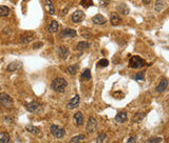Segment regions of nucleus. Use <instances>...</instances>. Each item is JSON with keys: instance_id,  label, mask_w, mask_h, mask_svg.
<instances>
[{"instance_id": "obj_26", "label": "nucleus", "mask_w": 169, "mask_h": 143, "mask_svg": "<svg viewBox=\"0 0 169 143\" xmlns=\"http://www.w3.org/2000/svg\"><path fill=\"white\" fill-rule=\"evenodd\" d=\"M117 10H118V12L122 13V14H125V15L129 14V9L127 7L126 4H119L117 6Z\"/></svg>"}, {"instance_id": "obj_34", "label": "nucleus", "mask_w": 169, "mask_h": 143, "mask_svg": "<svg viewBox=\"0 0 169 143\" xmlns=\"http://www.w3.org/2000/svg\"><path fill=\"white\" fill-rule=\"evenodd\" d=\"M108 64H109V61L107 60V59H101L98 62V66H101V68H106V66H108Z\"/></svg>"}, {"instance_id": "obj_21", "label": "nucleus", "mask_w": 169, "mask_h": 143, "mask_svg": "<svg viewBox=\"0 0 169 143\" xmlns=\"http://www.w3.org/2000/svg\"><path fill=\"white\" fill-rule=\"evenodd\" d=\"M11 13V10L7 6L4 5H0V17H7Z\"/></svg>"}, {"instance_id": "obj_18", "label": "nucleus", "mask_w": 169, "mask_h": 143, "mask_svg": "<svg viewBox=\"0 0 169 143\" xmlns=\"http://www.w3.org/2000/svg\"><path fill=\"white\" fill-rule=\"evenodd\" d=\"M127 119H128V116H127V113L126 112L118 113V114L115 116V121L119 122V123H124V122H126L127 121Z\"/></svg>"}, {"instance_id": "obj_8", "label": "nucleus", "mask_w": 169, "mask_h": 143, "mask_svg": "<svg viewBox=\"0 0 169 143\" xmlns=\"http://www.w3.org/2000/svg\"><path fill=\"white\" fill-rule=\"evenodd\" d=\"M61 38H73L77 35L76 31L75 29H65L59 33Z\"/></svg>"}, {"instance_id": "obj_12", "label": "nucleus", "mask_w": 169, "mask_h": 143, "mask_svg": "<svg viewBox=\"0 0 169 143\" xmlns=\"http://www.w3.org/2000/svg\"><path fill=\"white\" fill-rule=\"evenodd\" d=\"M24 106H25L27 111H29V112H31V113H34L39 109L40 104H39L37 101H32V102H29V103H25Z\"/></svg>"}, {"instance_id": "obj_9", "label": "nucleus", "mask_w": 169, "mask_h": 143, "mask_svg": "<svg viewBox=\"0 0 169 143\" xmlns=\"http://www.w3.org/2000/svg\"><path fill=\"white\" fill-rule=\"evenodd\" d=\"M84 13H82V11H76L71 16V19H72V21L74 23H79V22H82L84 20Z\"/></svg>"}, {"instance_id": "obj_17", "label": "nucleus", "mask_w": 169, "mask_h": 143, "mask_svg": "<svg viewBox=\"0 0 169 143\" xmlns=\"http://www.w3.org/2000/svg\"><path fill=\"white\" fill-rule=\"evenodd\" d=\"M110 21H111V24L115 27V25H118L119 23H121L122 19H121V17H119V15H118L117 13H111Z\"/></svg>"}, {"instance_id": "obj_36", "label": "nucleus", "mask_w": 169, "mask_h": 143, "mask_svg": "<svg viewBox=\"0 0 169 143\" xmlns=\"http://www.w3.org/2000/svg\"><path fill=\"white\" fill-rule=\"evenodd\" d=\"M142 118H144V115H142L141 113H138V115H136V117H133V122H138V121H141V119Z\"/></svg>"}, {"instance_id": "obj_19", "label": "nucleus", "mask_w": 169, "mask_h": 143, "mask_svg": "<svg viewBox=\"0 0 169 143\" xmlns=\"http://www.w3.org/2000/svg\"><path fill=\"white\" fill-rule=\"evenodd\" d=\"M74 120L76 122L78 126H82L84 122V115H82V112H77L76 114L74 115Z\"/></svg>"}, {"instance_id": "obj_30", "label": "nucleus", "mask_w": 169, "mask_h": 143, "mask_svg": "<svg viewBox=\"0 0 169 143\" xmlns=\"http://www.w3.org/2000/svg\"><path fill=\"white\" fill-rule=\"evenodd\" d=\"M107 135L105 133H101V134H99L98 135V137H97V140H96V142L97 143H104L105 141L107 140Z\"/></svg>"}, {"instance_id": "obj_14", "label": "nucleus", "mask_w": 169, "mask_h": 143, "mask_svg": "<svg viewBox=\"0 0 169 143\" xmlns=\"http://www.w3.org/2000/svg\"><path fill=\"white\" fill-rule=\"evenodd\" d=\"M44 9H46V11L50 15L55 14V9H54L53 2L51 0H44Z\"/></svg>"}, {"instance_id": "obj_35", "label": "nucleus", "mask_w": 169, "mask_h": 143, "mask_svg": "<svg viewBox=\"0 0 169 143\" xmlns=\"http://www.w3.org/2000/svg\"><path fill=\"white\" fill-rule=\"evenodd\" d=\"M110 3V0H99V5L101 7H106Z\"/></svg>"}, {"instance_id": "obj_24", "label": "nucleus", "mask_w": 169, "mask_h": 143, "mask_svg": "<svg viewBox=\"0 0 169 143\" xmlns=\"http://www.w3.org/2000/svg\"><path fill=\"white\" fill-rule=\"evenodd\" d=\"M80 35H82L84 38H89V37H91L92 33L88 27H82V29H80Z\"/></svg>"}, {"instance_id": "obj_20", "label": "nucleus", "mask_w": 169, "mask_h": 143, "mask_svg": "<svg viewBox=\"0 0 169 143\" xmlns=\"http://www.w3.org/2000/svg\"><path fill=\"white\" fill-rule=\"evenodd\" d=\"M89 47H90V43L87 41H80L76 45V50L77 51H84V50H88Z\"/></svg>"}, {"instance_id": "obj_3", "label": "nucleus", "mask_w": 169, "mask_h": 143, "mask_svg": "<svg viewBox=\"0 0 169 143\" xmlns=\"http://www.w3.org/2000/svg\"><path fill=\"white\" fill-rule=\"evenodd\" d=\"M50 132H51V134L57 139L63 138L66 134L65 129H63V127H59V126L55 125V124H52V125L50 126Z\"/></svg>"}, {"instance_id": "obj_23", "label": "nucleus", "mask_w": 169, "mask_h": 143, "mask_svg": "<svg viewBox=\"0 0 169 143\" xmlns=\"http://www.w3.org/2000/svg\"><path fill=\"white\" fill-rule=\"evenodd\" d=\"M25 131H28L29 133L33 134V135H38L39 134V129L36 127V126H33V125H27L25 126Z\"/></svg>"}, {"instance_id": "obj_15", "label": "nucleus", "mask_w": 169, "mask_h": 143, "mask_svg": "<svg viewBox=\"0 0 169 143\" xmlns=\"http://www.w3.org/2000/svg\"><path fill=\"white\" fill-rule=\"evenodd\" d=\"M59 29V24H58V22L55 21V20H52V21L49 23V25L47 27V31L49 33H56Z\"/></svg>"}, {"instance_id": "obj_39", "label": "nucleus", "mask_w": 169, "mask_h": 143, "mask_svg": "<svg viewBox=\"0 0 169 143\" xmlns=\"http://www.w3.org/2000/svg\"><path fill=\"white\" fill-rule=\"evenodd\" d=\"M142 1L145 3V4H149V3L151 2V0H142Z\"/></svg>"}, {"instance_id": "obj_6", "label": "nucleus", "mask_w": 169, "mask_h": 143, "mask_svg": "<svg viewBox=\"0 0 169 143\" xmlns=\"http://www.w3.org/2000/svg\"><path fill=\"white\" fill-rule=\"evenodd\" d=\"M56 53H57L58 57L60 59H67L70 55V52L68 50V47H66L65 45H61V46H58L57 49H56Z\"/></svg>"}, {"instance_id": "obj_31", "label": "nucleus", "mask_w": 169, "mask_h": 143, "mask_svg": "<svg viewBox=\"0 0 169 143\" xmlns=\"http://www.w3.org/2000/svg\"><path fill=\"white\" fill-rule=\"evenodd\" d=\"M80 4H82L84 9H88L89 6L93 5V1H92V0H82V1H80Z\"/></svg>"}, {"instance_id": "obj_11", "label": "nucleus", "mask_w": 169, "mask_h": 143, "mask_svg": "<svg viewBox=\"0 0 169 143\" xmlns=\"http://www.w3.org/2000/svg\"><path fill=\"white\" fill-rule=\"evenodd\" d=\"M21 68H22V63L20 62V61H14V62L9 64V66L7 68V70L13 73V72H16V70H20Z\"/></svg>"}, {"instance_id": "obj_22", "label": "nucleus", "mask_w": 169, "mask_h": 143, "mask_svg": "<svg viewBox=\"0 0 169 143\" xmlns=\"http://www.w3.org/2000/svg\"><path fill=\"white\" fill-rule=\"evenodd\" d=\"M10 135H9V133H5V132H3V133H0V143H9L10 142Z\"/></svg>"}, {"instance_id": "obj_25", "label": "nucleus", "mask_w": 169, "mask_h": 143, "mask_svg": "<svg viewBox=\"0 0 169 143\" xmlns=\"http://www.w3.org/2000/svg\"><path fill=\"white\" fill-rule=\"evenodd\" d=\"M154 9L157 12H161L164 9V1L163 0H157L154 4Z\"/></svg>"}, {"instance_id": "obj_33", "label": "nucleus", "mask_w": 169, "mask_h": 143, "mask_svg": "<svg viewBox=\"0 0 169 143\" xmlns=\"http://www.w3.org/2000/svg\"><path fill=\"white\" fill-rule=\"evenodd\" d=\"M162 140H163L162 138L157 137V138H151V139H149V140H147L145 143H161V142H162Z\"/></svg>"}, {"instance_id": "obj_29", "label": "nucleus", "mask_w": 169, "mask_h": 143, "mask_svg": "<svg viewBox=\"0 0 169 143\" xmlns=\"http://www.w3.org/2000/svg\"><path fill=\"white\" fill-rule=\"evenodd\" d=\"M84 139V135H78L76 137H73L70 140V143H80V141Z\"/></svg>"}, {"instance_id": "obj_10", "label": "nucleus", "mask_w": 169, "mask_h": 143, "mask_svg": "<svg viewBox=\"0 0 169 143\" xmlns=\"http://www.w3.org/2000/svg\"><path fill=\"white\" fill-rule=\"evenodd\" d=\"M79 102H80L79 96H78V95H76V96H74V97H73L70 101L68 102V109H76V107L79 105Z\"/></svg>"}, {"instance_id": "obj_13", "label": "nucleus", "mask_w": 169, "mask_h": 143, "mask_svg": "<svg viewBox=\"0 0 169 143\" xmlns=\"http://www.w3.org/2000/svg\"><path fill=\"white\" fill-rule=\"evenodd\" d=\"M92 21H93V23H94V24L103 25L107 22V19L104 17V16H101V14H97V15H95L94 17L92 18Z\"/></svg>"}, {"instance_id": "obj_1", "label": "nucleus", "mask_w": 169, "mask_h": 143, "mask_svg": "<svg viewBox=\"0 0 169 143\" xmlns=\"http://www.w3.org/2000/svg\"><path fill=\"white\" fill-rule=\"evenodd\" d=\"M67 85H68V82L65 78L57 77L51 83V88H53V90L57 93H65L66 88H67Z\"/></svg>"}, {"instance_id": "obj_16", "label": "nucleus", "mask_w": 169, "mask_h": 143, "mask_svg": "<svg viewBox=\"0 0 169 143\" xmlns=\"http://www.w3.org/2000/svg\"><path fill=\"white\" fill-rule=\"evenodd\" d=\"M167 86H168V80H167V79H165V78H163L162 80L160 81L159 85L157 86V93L165 92V90L167 88Z\"/></svg>"}, {"instance_id": "obj_7", "label": "nucleus", "mask_w": 169, "mask_h": 143, "mask_svg": "<svg viewBox=\"0 0 169 143\" xmlns=\"http://www.w3.org/2000/svg\"><path fill=\"white\" fill-rule=\"evenodd\" d=\"M97 129V121L94 117H90L87 122V131L88 133H94Z\"/></svg>"}, {"instance_id": "obj_32", "label": "nucleus", "mask_w": 169, "mask_h": 143, "mask_svg": "<svg viewBox=\"0 0 169 143\" xmlns=\"http://www.w3.org/2000/svg\"><path fill=\"white\" fill-rule=\"evenodd\" d=\"M133 78H134L135 80L142 81V80H144V78H145V76H144V73H143V72H140V73L135 74V75L133 76Z\"/></svg>"}, {"instance_id": "obj_2", "label": "nucleus", "mask_w": 169, "mask_h": 143, "mask_svg": "<svg viewBox=\"0 0 169 143\" xmlns=\"http://www.w3.org/2000/svg\"><path fill=\"white\" fill-rule=\"evenodd\" d=\"M129 66L131 68H142L145 66V61L138 56H133L129 60Z\"/></svg>"}, {"instance_id": "obj_38", "label": "nucleus", "mask_w": 169, "mask_h": 143, "mask_svg": "<svg viewBox=\"0 0 169 143\" xmlns=\"http://www.w3.org/2000/svg\"><path fill=\"white\" fill-rule=\"evenodd\" d=\"M127 143H136V137H130L127 141Z\"/></svg>"}, {"instance_id": "obj_28", "label": "nucleus", "mask_w": 169, "mask_h": 143, "mask_svg": "<svg viewBox=\"0 0 169 143\" xmlns=\"http://www.w3.org/2000/svg\"><path fill=\"white\" fill-rule=\"evenodd\" d=\"M77 70H78V65H69L67 68V70H68V73L71 74V75H75V74L77 73Z\"/></svg>"}, {"instance_id": "obj_27", "label": "nucleus", "mask_w": 169, "mask_h": 143, "mask_svg": "<svg viewBox=\"0 0 169 143\" xmlns=\"http://www.w3.org/2000/svg\"><path fill=\"white\" fill-rule=\"evenodd\" d=\"M82 80H90L91 79V70L89 68L84 70V72L82 74Z\"/></svg>"}, {"instance_id": "obj_5", "label": "nucleus", "mask_w": 169, "mask_h": 143, "mask_svg": "<svg viewBox=\"0 0 169 143\" xmlns=\"http://www.w3.org/2000/svg\"><path fill=\"white\" fill-rule=\"evenodd\" d=\"M34 37H35V34H34L33 32H25V33H23L20 36V42L22 44H28L29 42L33 41Z\"/></svg>"}, {"instance_id": "obj_37", "label": "nucleus", "mask_w": 169, "mask_h": 143, "mask_svg": "<svg viewBox=\"0 0 169 143\" xmlns=\"http://www.w3.org/2000/svg\"><path fill=\"white\" fill-rule=\"evenodd\" d=\"M44 44H42V42H37V43H34V45H33V49L34 50H37V49H39L40 46H42Z\"/></svg>"}, {"instance_id": "obj_4", "label": "nucleus", "mask_w": 169, "mask_h": 143, "mask_svg": "<svg viewBox=\"0 0 169 143\" xmlns=\"http://www.w3.org/2000/svg\"><path fill=\"white\" fill-rule=\"evenodd\" d=\"M0 103L5 107H12L13 106V99L10 95L5 94V93H1L0 94Z\"/></svg>"}]
</instances>
